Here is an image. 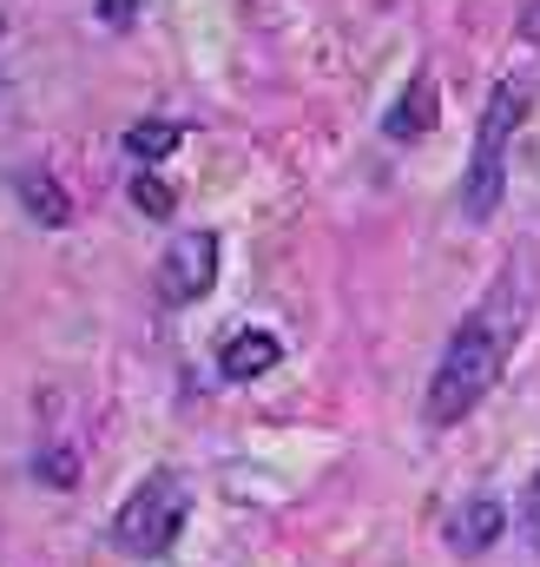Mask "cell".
<instances>
[{"label": "cell", "mask_w": 540, "mask_h": 567, "mask_svg": "<svg viewBox=\"0 0 540 567\" xmlns=\"http://www.w3.org/2000/svg\"><path fill=\"white\" fill-rule=\"evenodd\" d=\"M528 317H534V251H508L495 284L481 290V303L455 323V337L442 343V363L428 377V396H422V416L428 429H455L468 423L488 390L501 383V370L515 363L521 337H528Z\"/></svg>", "instance_id": "1"}, {"label": "cell", "mask_w": 540, "mask_h": 567, "mask_svg": "<svg viewBox=\"0 0 540 567\" xmlns=\"http://www.w3.org/2000/svg\"><path fill=\"white\" fill-rule=\"evenodd\" d=\"M528 113H534L528 73L495 80V93H488V106H481V120H475L468 178H461V218H468V225H488V218L501 212V192H508V145L528 126Z\"/></svg>", "instance_id": "2"}, {"label": "cell", "mask_w": 540, "mask_h": 567, "mask_svg": "<svg viewBox=\"0 0 540 567\" xmlns=\"http://www.w3.org/2000/svg\"><path fill=\"white\" fill-rule=\"evenodd\" d=\"M185 515H191L185 482L158 468V475H145L133 495L120 502V515H113V548H120V555H133V561H158V555H172V548H178Z\"/></svg>", "instance_id": "3"}, {"label": "cell", "mask_w": 540, "mask_h": 567, "mask_svg": "<svg viewBox=\"0 0 540 567\" xmlns=\"http://www.w3.org/2000/svg\"><path fill=\"white\" fill-rule=\"evenodd\" d=\"M211 284H218V231H178L158 258V303L185 310L211 297Z\"/></svg>", "instance_id": "4"}, {"label": "cell", "mask_w": 540, "mask_h": 567, "mask_svg": "<svg viewBox=\"0 0 540 567\" xmlns=\"http://www.w3.org/2000/svg\"><path fill=\"white\" fill-rule=\"evenodd\" d=\"M435 120H442V86H435V73H408L403 100L383 113V140L415 145L422 133H435Z\"/></svg>", "instance_id": "5"}, {"label": "cell", "mask_w": 540, "mask_h": 567, "mask_svg": "<svg viewBox=\"0 0 540 567\" xmlns=\"http://www.w3.org/2000/svg\"><path fill=\"white\" fill-rule=\"evenodd\" d=\"M501 542V502L495 495H468L455 515H448V548L455 555H488Z\"/></svg>", "instance_id": "6"}, {"label": "cell", "mask_w": 540, "mask_h": 567, "mask_svg": "<svg viewBox=\"0 0 540 567\" xmlns=\"http://www.w3.org/2000/svg\"><path fill=\"white\" fill-rule=\"evenodd\" d=\"M277 357H283V343L270 337V330H238V337H225V350H218V370L231 377V383H258L277 370Z\"/></svg>", "instance_id": "7"}, {"label": "cell", "mask_w": 540, "mask_h": 567, "mask_svg": "<svg viewBox=\"0 0 540 567\" xmlns=\"http://www.w3.org/2000/svg\"><path fill=\"white\" fill-rule=\"evenodd\" d=\"M20 205H27V218L33 225H73V198H66V185L60 178H46V172H20Z\"/></svg>", "instance_id": "8"}, {"label": "cell", "mask_w": 540, "mask_h": 567, "mask_svg": "<svg viewBox=\"0 0 540 567\" xmlns=\"http://www.w3.org/2000/svg\"><path fill=\"white\" fill-rule=\"evenodd\" d=\"M172 145H178V126L172 120H138V126H126V152H133L138 165L172 158Z\"/></svg>", "instance_id": "9"}, {"label": "cell", "mask_w": 540, "mask_h": 567, "mask_svg": "<svg viewBox=\"0 0 540 567\" xmlns=\"http://www.w3.org/2000/svg\"><path fill=\"white\" fill-rule=\"evenodd\" d=\"M133 205L145 218H172V205H178V192L158 178V172H133Z\"/></svg>", "instance_id": "10"}, {"label": "cell", "mask_w": 540, "mask_h": 567, "mask_svg": "<svg viewBox=\"0 0 540 567\" xmlns=\"http://www.w3.org/2000/svg\"><path fill=\"white\" fill-rule=\"evenodd\" d=\"M40 482H46V488H80V455H73L66 442L46 449V455H40Z\"/></svg>", "instance_id": "11"}, {"label": "cell", "mask_w": 540, "mask_h": 567, "mask_svg": "<svg viewBox=\"0 0 540 567\" xmlns=\"http://www.w3.org/2000/svg\"><path fill=\"white\" fill-rule=\"evenodd\" d=\"M521 535H528V548L540 555V468H534V482H528V495H521Z\"/></svg>", "instance_id": "12"}, {"label": "cell", "mask_w": 540, "mask_h": 567, "mask_svg": "<svg viewBox=\"0 0 540 567\" xmlns=\"http://www.w3.org/2000/svg\"><path fill=\"white\" fill-rule=\"evenodd\" d=\"M93 13H100L106 27H133V20H138V0H100Z\"/></svg>", "instance_id": "13"}, {"label": "cell", "mask_w": 540, "mask_h": 567, "mask_svg": "<svg viewBox=\"0 0 540 567\" xmlns=\"http://www.w3.org/2000/svg\"><path fill=\"white\" fill-rule=\"evenodd\" d=\"M515 33H521L528 47H540V0H528V7H521V20H515Z\"/></svg>", "instance_id": "14"}]
</instances>
